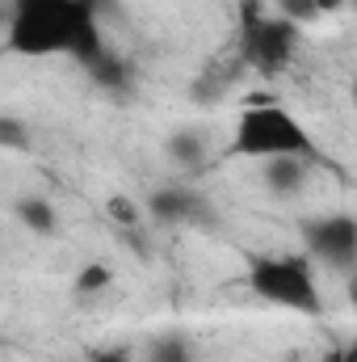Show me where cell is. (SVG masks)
Returning <instances> with one entry per match:
<instances>
[{
	"label": "cell",
	"instance_id": "obj_1",
	"mask_svg": "<svg viewBox=\"0 0 357 362\" xmlns=\"http://www.w3.org/2000/svg\"><path fill=\"white\" fill-rule=\"evenodd\" d=\"M4 47L21 59L68 55L85 68L109 55L97 8L85 0H13L4 21Z\"/></svg>",
	"mask_w": 357,
	"mask_h": 362
},
{
	"label": "cell",
	"instance_id": "obj_2",
	"mask_svg": "<svg viewBox=\"0 0 357 362\" xmlns=\"http://www.w3.org/2000/svg\"><path fill=\"white\" fill-rule=\"evenodd\" d=\"M231 156L240 160H277V156H298V160H315V139L311 131L298 122V114H290L282 101H269V97H248L244 110L236 114V127H231V144H227Z\"/></svg>",
	"mask_w": 357,
	"mask_h": 362
},
{
	"label": "cell",
	"instance_id": "obj_3",
	"mask_svg": "<svg viewBox=\"0 0 357 362\" xmlns=\"http://www.w3.org/2000/svg\"><path fill=\"white\" fill-rule=\"evenodd\" d=\"M320 266H311L307 253H253L248 257V291L257 299H265L273 308H286V312H303V316H315L324 308V295H320Z\"/></svg>",
	"mask_w": 357,
	"mask_h": 362
},
{
	"label": "cell",
	"instance_id": "obj_4",
	"mask_svg": "<svg viewBox=\"0 0 357 362\" xmlns=\"http://www.w3.org/2000/svg\"><path fill=\"white\" fill-rule=\"evenodd\" d=\"M240 8V59L257 76H282L298 51V25L282 13H269L265 0H244Z\"/></svg>",
	"mask_w": 357,
	"mask_h": 362
},
{
	"label": "cell",
	"instance_id": "obj_5",
	"mask_svg": "<svg viewBox=\"0 0 357 362\" xmlns=\"http://www.w3.org/2000/svg\"><path fill=\"white\" fill-rule=\"evenodd\" d=\"M303 236V253L311 257V266L353 278L357 270V219L349 211H332V215H311L298 223Z\"/></svg>",
	"mask_w": 357,
	"mask_h": 362
},
{
	"label": "cell",
	"instance_id": "obj_6",
	"mask_svg": "<svg viewBox=\"0 0 357 362\" xmlns=\"http://www.w3.org/2000/svg\"><path fill=\"white\" fill-rule=\"evenodd\" d=\"M147 215H152L156 223L177 228V223L202 219V215H206V202H202V194H198L193 185H160V189L147 198Z\"/></svg>",
	"mask_w": 357,
	"mask_h": 362
},
{
	"label": "cell",
	"instance_id": "obj_7",
	"mask_svg": "<svg viewBox=\"0 0 357 362\" xmlns=\"http://www.w3.org/2000/svg\"><path fill=\"white\" fill-rule=\"evenodd\" d=\"M307 165L311 160H298V156H277V160H261V181L273 198H294L303 194L307 185Z\"/></svg>",
	"mask_w": 357,
	"mask_h": 362
},
{
	"label": "cell",
	"instance_id": "obj_8",
	"mask_svg": "<svg viewBox=\"0 0 357 362\" xmlns=\"http://www.w3.org/2000/svg\"><path fill=\"white\" fill-rule=\"evenodd\" d=\"M13 215H17L21 228L34 232V236H55V232H59V211H55V202H51L47 194H21V198L13 202Z\"/></svg>",
	"mask_w": 357,
	"mask_h": 362
},
{
	"label": "cell",
	"instance_id": "obj_9",
	"mask_svg": "<svg viewBox=\"0 0 357 362\" xmlns=\"http://www.w3.org/2000/svg\"><path fill=\"white\" fill-rule=\"evenodd\" d=\"M109 286H114V270H109L105 262H89V266H80V270L72 274V291H76L80 299L105 295Z\"/></svg>",
	"mask_w": 357,
	"mask_h": 362
},
{
	"label": "cell",
	"instance_id": "obj_10",
	"mask_svg": "<svg viewBox=\"0 0 357 362\" xmlns=\"http://www.w3.org/2000/svg\"><path fill=\"white\" fill-rule=\"evenodd\" d=\"M143 215H147V211H143L131 194H109V198H105V219H109L114 228H122V232H135V228L143 223Z\"/></svg>",
	"mask_w": 357,
	"mask_h": 362
},
{
	"label": "cell",
	"instance_id": "obj_11",
	"mask_svg": "<svg viewBox=\"0 0 357 362\" xmlns=\"http://www.w3.org/2000/svg\"><path fill=\"white\" fill-rule=\"evenodd\" d=\"M135 362H198V358H193V346L181 333H169V337H156L147 346V354L135 358Z\"/></svg>",
	"mask_w": 357,
	"mask_h": 362
},
{
	"label": "cell",
	"instance_id": "obj_12",
	"mask_svg": "<svg viewBox=\"0 0 357 362\" xmlns=\"http://www.w3.org/2000/svg\"><path fill=\"white\" fill-rule=\"evenodd\" d=\"M0 148L4 152H30L34 148V131L21 114H0Z\"/></svg>",
	"mask_w": 357,
	"mask_h": 362
},
{
	"label": "cell",
	"instance_id": "obj_13",
	"mask_svg": "<svg viewBox=\"0 0 357 362\" xmlns=\"http://www.w3.org/2000/svg\"><path fill=\"white\" fill-rule=\"evenodd\" d=\"M169 156H173L177 165H198V160H202V135H198V131H177V135L169 139Z\"/></svg>",
	"mask_w": 357,
	"mask_h": 362
},
{
	"label": "cell",
	"instance_id": "obj_14",
	"mask_svg": "<svg viewBox=\"0 0 357 362\" xmlns=\"http://www.w3.org/2000/svg\"><path fill=\"white\" fill-rule=\"evenodd\" d=\"M273 13H282V17H290V21L298 25V21L320 17V13H324V0H277V8H273Z\"/></svg>",
	"mask_w": 357,
	"mask_h": 362
},
{
	"label": "cell",
	"instance_id": "obj_15",
	"mask_svg": "<svg viewBox=\"0 0 357 362\" xmlns=\"http://www.w3.org/2000/svg\"><path fill=\"white\" fill-rule=\"evenodd\" d=\"M89 362H135V350L131 346H101L89 354Z\"/></svg>",
	"mask_w": 357,
	"mask_h": 362
},
{
	"label": "cell",
	"instance_id": "obj_16",
	"mask_svg": "<svg viewBox=\"0 0 357 362\" xmlns=\"http://www.w3.org/2000/svg\"><path fill=\"white\" fill-rule=\"evenodd\" d=\"M324 362H357V350L345 341V346H337V350H328L324 354Z\"/></svg>",
	"mask_w": 357,
	"mask_h": 362
},
{
	"label": "cell",
	"instance_id": "obj_17",
	"mask_svg": "<svg viewBox=\"0 0 357 362\" xmlns=\"http://www.w3.org/2000/svg\"><path fill=\"white\" fill-rule=\"evenodd\" d=\"M85 4H92V8H101V0H85Z\"/></svg>",
	"mask_w": 357,
	"mask_h": 362
}]
</instances>
